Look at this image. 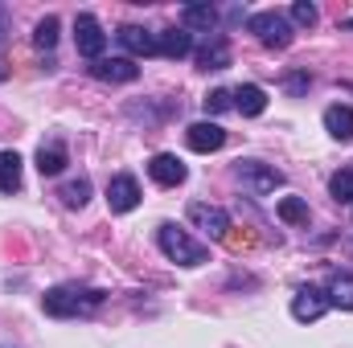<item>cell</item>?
I'll use <instances>...</instances> for the list:
<instances>
[{"label":"cell","mask_w":353,"mask_h":348,"mask_svg":"<svg viewBox=\"0 0 353 348\" xmlns=\"http://www.w3.org/2000/svg\"><path fill=\"white\" fill-rule=\"evenodd\" d=\"M103 299H107V291H99V287L62 283V287H50L41 295V312L54 320H74V316H90L94 307H103Z\"/></svg>","instance_id":"1"},{"label":"cell","mask_w":353,"mask_h":348,"mask_svg":"<svg viewBox=\"0 0 353 348\" xmlns=\"http://www.w3.org/2000/svg\"><path fill=\"white\" fill-rule=\"evenodd\" d=\"M157 246L165 250V259L176 262V266H201V262L210 259V246H201V242H193L181 226L173 221H165L161 230H157Z\"/></svg>","instance_id":"2"},{"label":"cell","mask_w":353,"mask_h":348,"mask_svg":"<svg viewBox=\"0 0 353 348\" xmlns=\"http://www.w3.org/2000/svg\"><path fill=\"white\" fill-rule=\"evenodd\" d=\"M247 29L259 37V45H267V50H288V45H292V37H296V25H292L279 8L251 12V17H247Z\"/></svg>","instance_id":"3"},{"label":"cell","mask_w":353,"mask_h":348,"mask_svg":"<svg viewBox=\"0 0 353 348\" xmlns=\"http://www.w3.org/2000/svg\"><path fill=\"white\" fill-rule=\"evenodd\" d=\"M234 180L243 184V193L267 197V193H275V188L283 184V173L271 168V164H263V160H239V164H234Z\"/></svg>","instance_id":"4"},{"label":"cell","mask_w":353,"mask_h":348,"mask_svg":"<svg viewBox=\"0 0 353 348\" xmlns=\"http://www.w3.org/2000/svg\"><path fill=\"white\" fill-rule=\"evenodd\" d=\"M185 217H189L201 234H210L214 242H222V238L230 234V213H226V209H218V205H210V201H189Z\"/></svg>","instance_id":"5"},{"label":"cell","mask_w":353,"mask_h":348,"mask_svg":"<svg viewBox=\"0 0 353 348\" xmlns=\"http://www.w3.org/2000/svg\"><path fill=\"white\" fill-rule=\"evenodd\" d=\"M74 45H79V54H83L87 62H99L103 50H107V33H103V25H99L90 12H79V17H74Z\"/></svg>","instance_id":"6"},{"label":"cell","mask_w":353,"mask_h":348,"mask_svg":"<svg viewBox=\"0 0 353 348\" xmlns=\"http://www.w3.org/2000/svg\"><path fill=\"white\" fill-rule=\"evenodd\" d=\"M329 307H333V303H329V295H325L321 287H312V283H308V287H300V291H296V299H292V316H296L300 324H316Z\"/></svg>","instance_id":"7"},{"label":"cell","mask_w":353,"mask_h":348,"mask_svg":"<svg viewBox=\"0 0 353 348\" xmlns=\"http://www.w3.org/2000/svg\"><path fill=\"white\" fill-rule=\"evenodd\" d=\"M107 205H111V213H132V209L140 205V180L132 173L111 176V184H107Z\"/></svg>","instance_id":"8"},{"label":"cell","mask_w":353,"mask_h":348,"mask_svg":"<svg viewBox=\"0 0 353 348\" xmlns=\"http://www.w3.org/2000/svg\"><path fill=\"white\" fill-rule=\"evenodd\" d=\"M90 74L99 83H136L140 66L132 58H99V62H90Z\"/></svg>","instance_id":"9"},{"label":"cell","mask_w":353,"mask_h":348,"mask_svg":"<svg viewBox=\"0 0 353 348\" xmlns=\"http://www.w3.org/2000/svg\"><path fill=\"white\" fill-rule=\"evenodd\" d=\"M185 144L193 148V152H218V148H226V131L218 127V123H189V131H185Z\"/></svg>","instance_id":"10"},{"label":"cell","mask_w":353,"mask_h":348,"mask_svg":"<svg viewBox=\"0 0 353 348\" xmlns=\"http://www.w3.org/2000/svg\"><path fill=\"white\" fill-rule=\"evenodd\" d=\"M148 176H152L157 184H165V188H176V184H185L189 168H185V164H181L176 156L161 152V156H152V160H148Z\"/></svg>","instance_id":"11"},{"label":"cell","mask_w":353,"mask_h":348,"mask_svg":"<svg viewBox=\"0 0 353 348\" xmlns=\"http://www.w3.org/2000/svg\"><path fill=\"white\" fill-rule=\"evenodd\" d=\"M181 29L185 33H218V8L214 4H185L181 8Z\"/></svg>","instance_id":"12"},{"label":"cell","mask_w":353,"mask_h":348,"mask_svg":"<svg viewBox=\"0 0 353 348\" xmlns=\"http://www.w3.org/2000/svg\"><path fill=\"white\" fill-rule=\"evenodd\" d=\"M115 37H119V45H123L128 54H136V58H157V33H148V29H140V25H123Z\"/></svg>","instance_id":"13"},{"label":"cell","mask_w":353,"mask_h":348,"mask_svg":"<svg viewBox=\"0 0 353 348\" xmlns=\"http://www.w3.org/2000/svg\"><path fill=\"white\" fill-rule=\"evenodd\" d=\"M197 66H201V70H226V66H230L226 33H210V41L197 50Z\"/></svg>","instance_id":"14"},{"label":"cell","mask_w":353,"mask_h":348,"mask_svg":"<svg viewBox=\"0 0 353 348\" xmlns=\"http://www.w3.org/2000/svg\"><path fill=\"white\" fill-rule=\"evenodd\" d=\"M185 54H193V33H185V29L157 33V58H185Z\"/></svg>","instance_id":"15"},{"label":"cell","mask_w":353,"mask_h":348,"mask_svg":"<svg viewBox=\"0 0 353 348\" xmlns=\"http://www.w3.org/2000/svg\"><path fill=\"white\" fill-rule=\"evenodd\" d=\"M325 131H329L333 140L350 144V140H353V107H345V102H333V107L325 111Z\"/></svg>","instance_id":"16"},{"label":"cell","mask_w":353,"mask_h":348,"mask_svg":"<svg viewBox=\"0 0 353 348\" xmlns=\"http://www.w3.org/2000/svg\"><path fill=\"white\" fill-rule=\"evenodd\" d=\"M66 164H70V156H66V144L62 140H50V144L37 148V173L41 176H58Z\"/></svg>","instance_id":"17"},{"label":"cell","mask_w":353,"mask_h":348,"mask_svg":"<svg viewBox=\"0 0 353 348\" xmlns=\"http://www.w3.org/2000/svg\"><path fill=\"white\" fill-rule=\"evenodd\" d=\"M234 111H239V115H247V119L263 115V111H267V90L255 87V83L239 87V90H234Z\"/></svg>","instance_id":"18"},{"label":"cell","mask_w":353,"mask_h":348,"mask_svg":"<svg viewBox=\"0 0 353 348\" xmlns=\"http://www.w3.org/2000/svg\"><path fill=\"white\" fill-rule=\"evenodd\" d=\"M325 295H329V303H333V307L353 312V274H350V270H333V279H329Z\"/></svg>","instance_id":"19"},{"label":"cell","mask_w":353,"mask_h":348,"mask_svg":"<svg viewBox=\"0 0 353 348\" xmlns=\"http://www.w3.org/2000/svg\"><path fill=\"white\" fill-rule=\"evenodd\" d=\"M58 197H62V205H66V209H83V205L90 201V180H87V176L66 180V184L58 188Z\"/></svg>","instance_id":"20"},{"label":"cell","mask_w":353,"mask_h":348,"mask_svg":"<svg viewBox=\"0 0 353 348\" xmlns=\"http://www.w3.org/2000/svg\"><path fill=\"white\" fill-rule=\"evenodd\" d=\"M17 188H21V156L0 152V193H17Z\"/></svg>","instance_id":"21"},{"label":"cell","mask_w":353,"mask_h":348,"mask_svg":"<svg viewBox=\"0 0 353 348\" xmlns=\"http://www.w3.org/2000/svg\"><path fill=\"white\" fill-rule=\"evenodd\" d=\"M33 45H37L41 54H50V50L58 45V17H54V12L37 21V29H33Z\"/></svg>","instance_id":"22"},{"label":"cell","mask_w":353,"mask_h":348,"mask_svg":"<svg viewBox=\"0 0 353 348\" xmlns=\"http://www.w3.org/2000/svg\"><path fill=\"white\" fill-rule=\"evenodd\" d=\"M275 213H279V221H288V226H308V205H304L300 197H283V201L275 205Z\"/></svg>","instance_id":"23"},{"label":"cell","mask_w":353,"mask_h":348,"mask_svg":"<svg viewBox=\"0 0 353 348\" xmlns=\"http://www.w3.org/2000/svg\"><path fill=\"white\" fill-rule=\"evenodd\" d=\"M288 21H292V25H300V29H312V25L321 21V12H316V4H308V0H296V4H292V12H288Z\"/></svg>","instance_id":"24"},{"label":"cell","mask_w":353,"mask_h":348,"mask_svg":"<svg viewBox=\"0 0 353 348\" xmlns=\"http://www.w3.org/2000/svg\"><path fill=\"white\" fill-rule=\"evenodd\" d=\"M329 193H333V201H353V168L333 173V180H329Z\"/></svg>","instance_id":"25"},{"label":"cell","mask_w":353,"mask_h":348,"mask_svg":"<svg viewBox=\"0 0 353 348\" xmlns=\"http://www.w3.org/2000/svg\"><path fill=\"white\" fill-rule=\"evenodd\" d=\"M201 102H205V115H222V111L234 107V94H230V90H210Z\"/></svg>","instance_id":"26"},{"label":"cell","mask_w":353,"mask_h":348,"mask_svg":"<svg viewBox=\"0 0 353 348\" xmlns=\"http://www.w3.org/2000/svg\"><path fill=\"white\" fill-rule=\"evenodd\" d=\"M222 242H226V246H230L234 254H239V250H251V246H255V238H251V234H234V226H230V234H226Z\"/></svg>","instance_id":"27"},{"label":"cell","mask_w":353,"mask_h":348,"mask_svg":"<svg viewBox=\"0 0 353 348\" xmlns=\"http://www.w3.org/2000/svg\"><path fill=\"white\" fill-rule=\"evenodd\" d=\"M308 83H312L308 74H288V90H292V94H304V90H308Z\"/></svg>","instance_id":"28"},{"label":"cell","mask_w":353,"mask_h":348,"mask_svg":"<svg viewBox=\"0 0 353 348\" xmlns=\"http://www.w3.org/2000/svg\"><path fill=\"white\" fill-rule=\"evenodd\" d=\"M8 29H12V17H8V8L0 4V45L8 41Z\"/></svg>","instance_id":"29"},{"label":"cell","mask_w":353,"mask_h":348,"mask_svg":"<svg viewBox=\"0 0 353 348\" xmlns=\"http://www.w3.org/2000/svg\"><path fill=\"white\" fill-rule=\"evenodd\" d=\"M341 29H353V17H350V21H341Z\"/></svg>","instance_id":"30"},{"label":"cell","mask_w":353,"mask_h":348,"mask_svg":"<svg viewBox=\"0 0 353 348\" xmlns=\"http://www.w3.org/2000/svg\"><path fill=\"white\" fill-rule=\"evenodd\" d=\"M4 78H8V70H4V66H0V83H4Z\"/></svg>","instance_id":"31"}]
</instances>
